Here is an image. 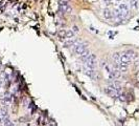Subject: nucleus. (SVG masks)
I'll return each instance as SVG.
<instances>
[{
	"instance_id": "13",
	"label": "nucleus",
	"mask_w": 139,
	"mask_h": 126,
	"mask_svg": "<svg viewBox=\"0 0 139 126\" xmlns=\"http://www.w3.org/2000/svg\"><path fill=\"white\" fill-rule=\"evenodd\" d=\"M72 31H73L74 33H77V32H78V29H77V26H73V29H72Z\"/></svg>"
},
{
	"instance_id": "8",
	"label": "nucleus",
	"mask_w": 139,
	"mask_h": 126,
	"mask_svg": "<svg viewBox=\"0 0 139 126\" xmlns=\"http://www.w3.org/2000/svg\"><path fill=\"white\" fill-rule=\"evenodd\" d=\"M84 70H85V74L88 76L89 78H91V79H96V71H95V69L94 68H90V67H87V66H85V68H84Z\"/></svg>"
},
{
	"instance_id": "3",
	"label": "nucleus",
	"mask_w": 139,
	"mask_h": 126,
	"mask_svg": "<svg viewBox=\"0 0 139 126\" xmlns=\"http://www.w3.org/2000/svg\"><path fill=\"white\" fill-rule=\"evenodd\" d=\"M105 92H106L109 97L113 98V99H117V98L119 97V95H120V91H119L118 89H116L113 85L107 86V87L105 88Z\"/></svg>"
},
{
	"instance_id": "16",
	"label": "nucleus",
	"mask_w": 139,
	"mask_h": 126,
	"mask_svg": "<svg viewBox=\"0 0 139 126\" xmlns=\"http://www.w3.org/2000/svg\"><path fill=\"white\" fill-rule=\"evenodd\" d=\"M0 86H1V82H0Z\"/></svg>"
},
{
	"instance_id": "5",
	"label": "nucleus",
	"mask_w": 139,
	"mask_h": 126,
	"mask_svg": "<svg viewBox=\"0 0 139 126\" xmlns=\"http://www.w3.org/2000/svg\"><path fill=\"white\" fill-rule=\"evenodd\" d=\"M60 12L62 14H70L72 12V8L70 6V4H68L67 1H60V8H59Z\"/></svg>"
},
{
	"instance_id": "10",
	"label": "nucleus",
	"mask_w": 139,
	"mask_h": 126,
	"mask_svg": "<svg viewBox=\"0 0 139 126\" xmlns=\"http://www.w3.org/2000/svg\"><path fill=\"white\" fill-rule=\"evenodd\" d=\"M0 118L2 120H5L9 118V115H8V110L5 108H1L0 109Z\"/></svg>"
},
{
	"instance_id": "1",
	"label": "nucleus",
	"mask_w": 139,
	"mask_h": 126,
	"mask_svg": "<svg viewBox=\"0 0 139 126\" xmlns=\"http://www.w3.org/2000/svg\"><path fill=\"white\" fill-rule=\"evenodd\" d=\"M128 15H129V6L123 3L120 4L116 11V17L121 20V19H125L126 17H128Z\"/></svg>"
},
{
	"instance_id": "11",
	"label": "nucleus",
	"mask_w": 139,
	"mask_h": 126,
	"mask_svg": "<svg viewBox=\"0 0 139 126\" xmlns=\"http://www.w3.org/2000/svg\"><path fill=\"white\" fill-rule=\"evenodd\" d=\"M3 125H4V126H15L14 123H13L9 118L5 119V120H3Z\"/></svg>"
},
{
	"instance_id": "14",
	"label": "nucleus",
	"mask_w": 139,
	"mask_h": 126,
	"mask_svg": "<svg viewBox=\"0 0 139 126\" xmlns=\"http://www.w3.org/2000/svg\"><path fill=\"white\" fill-rule=\"evenodd\" d=\"M136 81H139V70L136 72Z\"/></svg>"
},
{
	"instance_id": "9",
	"label": "nucleus",
	"mask_w": 139,
	"mask_h": 126,
	"mask_svg": "<svg viewBox=\"0 0 139 126\" xmlns=\"http://www.w3.org/2000/svg\"><path fill=\"white\" fill-rule=\"evenodd\" d=\"M103 16H104V18H106V19H112V18H113V13L111 12L110 10L106 9V10L103 11Z\"/></svg>"
},
{
	"instance_id": "15",
	"label": "nucleus",
	"mask_w": 139,
	"mask_h": 126,
	"mask_svg": "<svg viewBox=\"0 0 139 126\" xmlns=\"http://www.w3.org/2000/svg\"><path fill=\"white\" fill-rule=\"evenodd\" d=\"M49 126H57V125H55V123H53V122H51V123L49 124Z\"/></svg>"
},
{
	"instance_id": "6",
	"label": "nucleus",
	"mask_w": 139,
	"mask_h": 126,
	"mask_svg": "<svg viewBox=\"0 0 139 126\" xmlns=\"http://www.w3.org/2000/svg\"><path fill=\"white\" fill-rule=\"evenodd\" d=\"M96 65V57L94 54H90L89 57L87 58V60L85 61V66L90 67V68H94Z\"/></svg>"
},
{
	"instance_id": "12",
	"label": "nucleus",
	"mask_w": 139,
	"mask_h": 126,
	"mask_svg": "<svg viewBox=\"0 0 139 126\" xmlns=\"http://www.w3.org/2000/svg\"><path fill=\"white\" fill-rule=\"evenodd\" d=\"M104 1H105V3H106L107 5H110V4H111V0H104Z\"/></svg>"
},
{
	"instance_id": "7",
	"label": "nucleus",
	"mask_w": 139,
	"mask_h": 126,
	"mask_svg": "<svg viewBox=\"0 0 139 126\" xmlns=\"http://www.w3.org/2000/svg\"><path fill=\"white\" fill-rule=\"evenodd\" d=\"M81 41L78 40V39H75V38H70V39H67L65 42H64V47H66V48H72V47H74L75 45H77L78 43H79Z\"/></svg>"
},
{
	"instance_id": "4",
	"label": "nucleus",
	"mask_w": 139,
	"mask_h": 126,
	"mask_svg": "<svg viewBox=\"0 0 139 126\" xmlns=\"http://www.w3.org/2000/svg\"><path fill=\"white\" fill-rule=\"evenodd\" d=\"M74 34H75V33H74L72 30H65V31L59 32L58 36H59V38H60L61 40H63V39L67 40V39L73 38V37H74Z\"/></svg>"
},
{
	"instance_id": "2",
	"label": "nucleus",
	"mask_w": 139,
	"mask_h": 126,
	"mask_svg": "<svg viewBox=\"0 0 139 126\" xmlns=\"http://www.w3.org/2000/svg\"><path fill=\"white\" fill-rule=\"evenodd\" d=\"M88 48V44L86 42H79L77 45H75L73 47V53L76 54V55H83L85 52H87Z\"/></svg>"
}]
</instances>
